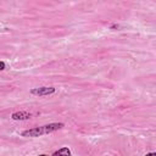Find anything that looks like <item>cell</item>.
I'll list each match as a JSON object with an SVG mask.
<instances>
[{"instance_id": "2", "label": "cell", "mask_w": 156, "mask_h": 156, "mask_svg": "<svg viewBox=\"0 0 156 156\" xmlns=\"http://www.w3.org/2000/svg\"><path fill=\"white\" fill-rule=\"evenodd\" d=\"M55 91V88L52 87H41V88H35L32 89L30 93L34 95H39V96H44V95H50Z\"/></svg>"}, {"instance_id": "1", "label": "cell", "mask_w": 156, "mask_h": 156, "mask_svg": "<svg viewBox=\"0 0 156 156\" xmlns=\"http://www.w3.org/2000/svg\"><path fill=\"white\" fill-rule=\"evenodd\" d=\"M63 127V123H50V124H46V126H41V127H35L33 129H28V130H24L22 133L23 136H40V135H44V134H49L51 132H55V130H58Z\"/></svg>"}, {"instance_id": "5", "label": "cell", "mask_w": 156, "mask_h": 156, "mask_svg": "<svg viewBox=\"0 0 156 156\" xmlns=\"http://www.w3.org/2000/svg\"><path fill=\"white\" fill-rule=\"evenodd\" d=\"M2 69H5V63L2 61H0V71H2Z\"/></svg>"}, {"instance_id": "7", "label": "cell", "mask_w": 156, "mask_h": 156, "mask_svg": "<svg viewBox=\"0 0 156 156\" xmlns=\"http://www.w3.org/2000/svg\"><path fill=\"white\" fill-rule=\"evenodd\" d=\"M39 156H46V155H39Z\"/></svg>"}, {"instance_id": "4", "label": "cell", "mask_w": 156, "mask_h": 156, "mask_svg": "<svg viewBox=\"0 0 156 156\" xmlns=\"http://www.w3.org/2000/svg\"><path fill=\"white\" fill-rule=\"evenodd\" d=\"M52 156H71V151L68 147H62L58 151H56Z\"/></svg>"}, {"instance_id": "6", "label": "cell", "mask_w": 156, "mask_h": 156, "mask_svg": "<svg viewBox=\"0 0 156 156\" xmlns=\"http://www.w3.org/2000/svg\"><path fill=\"white\" fill-rule=\"evenodd\" d=\"M145 156H156V154L155 152H150V154H146Z\"/></svg>"}, {"instance_id": "3", "label": "cell", "mask_w": 156, "mask_h": 156, "mask_svg": "<svg viewBox=\"0 0 156 156\" xmlns=\"http://www.w3.org/2000/svg\"><path fill=\"white\" fill-rule=\"evenodd\" d=\"M28 118H30V113L24 112V111L12 113V119L15 121H22V119H28Z\"/></svg>"}]
</instances>
